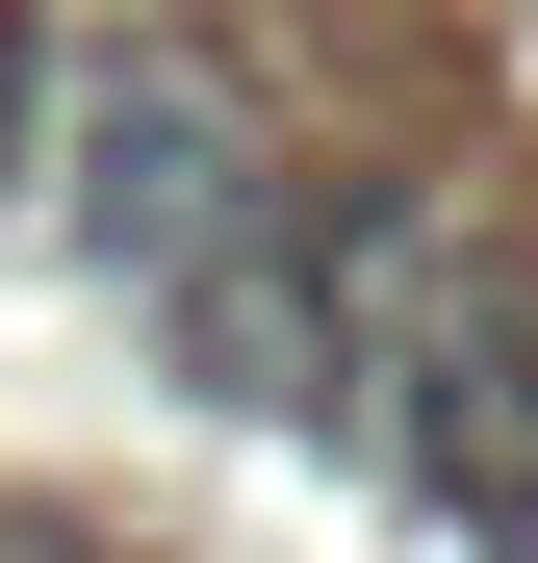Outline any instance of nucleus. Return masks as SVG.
Returning <instances> with one entry per match:
<instances>
[{"instance_id": "nucleus-1", "label": "nucleus", "mask_w": 538, "mask_h": 563, "mask_svg": "<svg viewBox=\"0 0 538 563\" xmlns=\"http://www.w3.org/2000/svg\"><path fill=\"white\" fill-rule=\"evenodd\" d=\"M26 77H52V52H26V0H0V179H26Z\"/></svg>"}]
</instances>
